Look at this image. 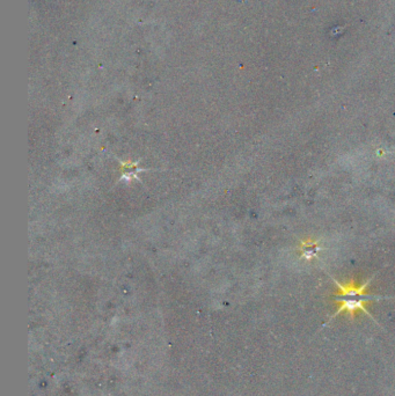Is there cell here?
I'll return each instance as SVG.
<instances>
[{
  "mask_svg": "<svg viewBox=\"0 0 395 396\" xmlns=\"http://www.w3.org/2000/svg\"><path fill=\"white\" fill-rule=\"evenodd\" d=\"M374 277H376V275H373L372 277L368 279L364 284H362V285H357L353 278L350 279V281H346L345 283H341L337 279L333 278V282L337 287L336 292L333 294L334 302L336 303L337 308L335 313L330 317L329 320H333L334 318L344 313L352 321L356 318L358 312H363V313L368 315L370 319H372L377 323L376 319L372 317V314L368 310V303L382 299H392L393 297L368 293V287Z\"/></svg>",
  "mask_w": 395,
  "mask_h": 396,
  "instance_id": "1",
  "label": "cell"
},
{
  "mask_svg": "<svg viewBox=\"0 0 395 396\" xmlns=\"http://www.w3.org/2000/svg\"><path fill=\"white\" fill-rule=\"evenodd\" d=\"M299 249H300L301 257H304L306 259H312L314 257H317L318 253L321 250V248L319 247V243L317 241L307 240V241L300 242Z\"/></svg>",
  "mask_w": 395,
  "mask_h": 396,
  "instance_id": "2",
  "label": "cell"
}]
</instances>
